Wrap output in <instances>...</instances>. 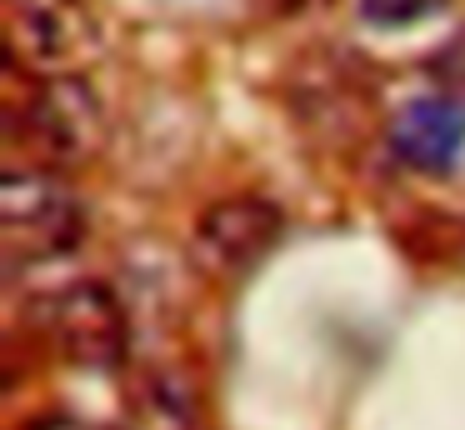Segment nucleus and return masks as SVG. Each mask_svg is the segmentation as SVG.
<instances>
[{
  "instance_id": "f257e3e1",
  "label": "nucleus",
  "mask_w": 465,
  "mask_h": 430,
  "mask_svg": "<svg viewBox=\"0 0 465 430\" xmlns=\"http://www.w3.org/2000/svg\"><path fill=\"white\" fill-rule=\"evenodd\" d=\"M105 140V110L81 75H35L11 95V145L31 165H85Z\"/></svg>"
},
{
  "instance_id": "f03ea898",
  "label": "nucleus",
  "mask_w": 465,
  "mask_h": 430,
  "mask_svg": "<svg viewBox=\"0 0 465 430\" xmlns=\"http://www.w3.org/2000/svg\"><path fill=\"white\" fill-rule=\"evenodd\" d=\"M85 235V210L61 180V170L45 165H11L0 180V240L11 265L65 255Z\"/></svg>"
},
{
  "instance_id": "7ed1b4c3",
  "label": "nucleus",
  "mask_w": 465,
  "mask_h": 430,
  "mask_svg": "<svg viewBox=\"0 0 465 430\" xmlns=\"http://www.w3.org/2000/svg\"><path fill=\"white\" fill-rule=\"evenodd\" d=\"M285 215L265 195H225L195 220V260L215 280H241L281 245Z\"/></svg>"
},
{
  "instance_id": "20e7f679",
  "label": "nucleus",
  "mask_w": 465,
  "mask_h": 430,
  "mask_svg": "<svg viewBox=\"0 0 465 430\" xmlns=\"http://www.w3.org/2000/svg\"><path fill=\"white\" fill-rule=\"evenodd\" d=\"M41 330L75 365H111V360H121L125 345L121 305L101 285H71L61 295H51L41 305Z\"/></svg>"
},
{
  "instance_id": "39448f33",
  "label": "nucleus",
  "mask_w": 465,
  "mask_h": 430,
  "mask_svg": "<svg viewBox=\"0 0 465 430\" xmlns=\"http://www.w3.org/2000/svg\"><path fill=\"white\" fill-rule=\"evenodd\" d=\"M391 150L425 175L450 170L465 150V100L445 95V90L405 100L391 120Z\"/></svg>"
},
{
  "instance_id": "423d86ee",
  "label": "nucleus",
  "mask_w": 465,
  "mask_h": 430,
  "mask_svg": "<svg viewBox=\"0 0 465 430\" xmlns=\"http://www.w3.org/2000/svg\"><path fill=\"white\" fill-rule=\"evenodd\" d=\"M75 40H81V20H75V10L55 5V0H15L11 50H15V60H31L35 75L65 65V60L81 50Z\"/></svg>"
},
{
  "instance_id": "0eeeda50",
  "label": "nucleus",
  "mask_w": 465,
  "mask_h": 430,
  "mask_svg": "<svg viewBox=\"0 0 465 430\" xmlns=\"http://www.w3.org/2000/svg\"><path fill=\"white\" fill-rule=\"evenodd\" d=\"M371 25H415V20L445 10L450 0H355Z\"/></svg>"
},
{
  "instance_id": "6e6552de",
  "label": "nucleus",
  "mask_w": 465,
  "mask_h": 430,
  "mask_svg": "<svg viewBox=\"0 0 465 430\" xmlns=\"http://www.w3.org/2000/svg\"><path fill=\"white\" fill-rule=\"evenodd\" d=\"M430 70H435V85H440L445 95L465 100V25L430 55Z\"/></svg>"
}]
</instances>
